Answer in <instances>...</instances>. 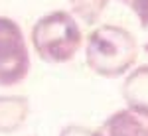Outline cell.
I'll return each instance as SVG.
<instances>
[{
  "label": "cell",
  "mask_w": 148,
  "mask_h": 136,
  "mask_svg": "<svg viewBox=\"0 0 148 136\" xmlns=\"http://www.w3.org/2000/svg\"><path fill=\"white\" fill-rule=\"evenodd\" d=\"M138 57V44L128 30L105 24L95 28L85 44V61L93 73L116 79L134 67Z\"/></svg>",
  "instance_id": "6da1fadb"
},
{
  "label": "cell",
  "mask_w": 148,
  "mask_h": 136,
  "mask_svg": "<svg viewBox=\"0 0 148 136\" xmlns=\"http://www.w3.org/2000/svg\"><path fill=\"white\" fill-rule=\"evenodd\" d=\"M81 45L83 32L71 12H49L32 28V47L46 63H67L77 55Z\"/></svg>",
  "instance_id": "7a4b0ae2"
},
{
  "label": "cell",
  "mask_w": 148,
  "mask_h": 136,
  "mask_svg": "<svg viewBox=\"0 0 148 136\" xmlns=\"http://www.w3.org/2000/svg\"><path fill=\"white\" fill-rule=\"evenodd\" d=\"M30 49L20 24L0 16V87H14L28 77Z\"/></svg>",
  "instance_id": "3957f363"
},
{
  "label": "cell",
  "mask_w": 148,
  "mask_h": 136,
  "mask_svg": "<svg viewBox=\"0 0 148 136\" xmlns=\"http://www.w3.org/2000/svg\"><path fill=\"white\" fill-rule=\"evenodd\" d=\"M93 136H148V114L126 107L105 118Z\"/></svg>",
  "instance_id": "277c9868"
},
{
  "label": "cell",
  "mask_w": 148,
  "mask_h": 136,
  "mask_svg": "<svg viewBox=\"0 0 148 136\" xmlns=\"http://www.w3.org/2000/svg\"><path fill=\"white\" fill-rule=\"evenodd\" d=\"M30 114V103L22 95H0V134L20 130Z\"/></svg>",
  "instance_id": "5b68a950"
},
{
  "label": "cell",
  "mask_w": 148,
  "mask_h": 136,
  "mask_svg": "<svg viewBox=\"0 0 148 136\" xmlns=\"http://www.w3.org/2000/svg\"><path fill=\"white\" fill-rule=\"evenodd\" d=\"M121 93L126 101V107L142 114H148V65L132 69L126 75Z\"/></svg>",
  "instance_id": "8992f818"
},
{
  "label": "cell",
  "mask_w": 148,
  "mask_h": 136,
  "mask_svg": "<svg viewBox=\"0 0 148 136\" xmlns=\"http://www.w3.org/2000/svg\"><path fill=\"white\" fill-rule=\"evenodd\" d=\"M67 2L71 6V14L89 26L97 24V20L101 18V14L109 4V0H67Z\"/></svg>",
  "instance_id": "52a82bcc"
},
{
  "label": "cell",
  "mask_w": 148,
  "mask_h": 136,
  "mask_svg": "<svg viewBox=\"0 0 148 136\" xmlns=\"http://www.w3.org/2000/svg\"><path fill=\"white\" fill-rule=\"evenodd\" d=\"M128 8L136 14V18H138V22L142 24V28H148V0H132Z\"/></svg>",
  "instance_id": "ba28073f"
},
{
  "label": "cell",
  "mask_w": 148,
  "mask_h": 136,
  "mask_svg": "<svg viewBox=\"0 0 148 136\" xmlns=\"http://www.w3.org/2000/svg\"><path fill=\"white\" fill-rule=\"evenodd\" d=\"M59 136H93V130L79 124H69L59 132Z\"/></svg>",
  "instance_id": "9c48e42d"
},
{
  "label": "cell",
  "mask_w": 148,
  "mask_h": 136,
  "mask_svg": "<svg viewBox=\"0 0 148 136\" xmlns=\"http://www.w3.org/2000/svg\"><path fill=\"white\" fill-rule=\"evenodd\" d=\"M121 2H123V4H126V6H130V2H132V0H121Z\"/></svg>",
  "instance_id": "30bf717a"
}]
</instances>
